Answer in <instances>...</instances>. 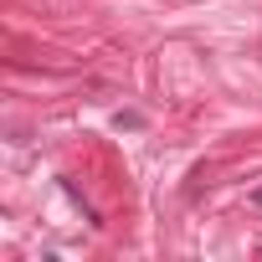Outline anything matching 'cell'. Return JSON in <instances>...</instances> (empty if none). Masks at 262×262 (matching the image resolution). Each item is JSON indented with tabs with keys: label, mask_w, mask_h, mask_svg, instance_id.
I'll list each match as a JSON object with an SVG mask.
<instances>
[{
	"label": "cell",
	"mask_w": 262,
	"mask_h": 262,
	"mask_svg": "<svg viewBox=\"0 0 262 262\" xmlns=\"http://www.w3.org/2000/svg\"><path fill=\"white\" fill-rule=\"evenodd\" d=\"M113 128H144V118H139V113H118Z\"/></svg>",
	"instance_id": "1"
},
{
	"label": "cell",
	"mask_w": 262,
	"mask_h": 262,
	"mask_svg": "<svg viewBox=\"0 0 262 262\" xmlns=\"http://www.w3.org/2000/svg\"><path fill=\"white\" fill-rule=\"evenodd\" d=\"M252 206H262V185H257V190H252Z\"/></svg>",
	"instance_id": "2"
}]
</instances>
